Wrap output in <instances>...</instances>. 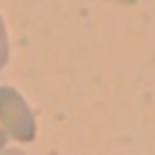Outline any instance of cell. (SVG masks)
I'll return each instance as SVG.
<instances>
[{"label":"cell","mask_w":155,"mask_h":155,"mask_svg":"<svg viewBox=\"0 0 155 155\" xmlns=\"http://www.w3.org/2000/svg\"><path fill=\"white\" fill-rule=\"evenodd\" d=\"M0 127L8 139L22 144L36 139V116L14 86H0Z\"/></svg>","instance_id":"1"},{"label":"cell","mask_w":155,"mask_h":155,"mask_svg":"<svg viewBox=\"0 0 155 155\" xmlns=\"http://www.w3.org/2000/svg\"><path fill=\"white\" fill-rule=\"evenodd\" d=\"M8 55H11V47H8V31H6V19L0 17V69H6Z\"/></svg>","instance_id":"2"},{"label":"cell","mask_w":155,"mask_h":155,"mask_svg":"<svg viewBox=\"0 0 155 155\" xmlns=\"http://www.w3.org/2000/svg\"><path fill=\"white\" fill-rule=\"evenodd\" d=\"M0 155H25V152L17 150V147H3V150H0Z\"/></svg>","instance_id":"3"},{"label":"cell","mask_w":155,"mask_h":155,"mask_svg":"<svg viewBox=\"0 0 155 155\" xmlns=\"http://www.w3.org/2000/svg\"><path fill=\"white\" fill-rule=\"evenodd\" d=\"M6 141H8V136L3 133V127H0V150H3V147H6Z\"/></svg>","instance_id":"4"}]
</instances>
